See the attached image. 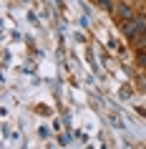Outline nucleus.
<instances>
[{"label": "nucleus", "instance_id": "obj_3", "mask_svg": "<svg viewBox=\"0 0 146 149\" xmlns=\"http://www.w3.org/2000/svg\"><path fill=\"white\" fill-rule=\"evenodd\" d=\"M98 5L103 10H111V8H113V0H98Z\"/></svg>", "mask_w": 146, "mask_h": 149}, {"label": "nucleus", "instance_id": "obj_1", "mask_svg": "<svg viewBox=\"0 0 146 149\" xmlns=\"http://www.w3.org/2000/svg\"><path fill=\"white\" fill-rule=\"evenodd\" d=\"M123 33H126L129 38H136L138 33H144V23H141V20H126V23H123Z\"/></svg>", "mask_w": 146, "mask_h": 149}, {"label": "nucleus", "instance_id": "obj_2", "mask_svg": "<svg viewBox=\"0 0 146 149\" xmlns=\"http://www.w3.org/2000/svg\"><path fill=\"white\" fill-rule=\"evenodd\" d=\"M116 15L121 18L123 23H126V20H134V10H131L126 3H121V5H118V10H116Z\"/></svg>", "mask_w": 146, "mask_h": 149}]
</instances>
